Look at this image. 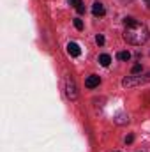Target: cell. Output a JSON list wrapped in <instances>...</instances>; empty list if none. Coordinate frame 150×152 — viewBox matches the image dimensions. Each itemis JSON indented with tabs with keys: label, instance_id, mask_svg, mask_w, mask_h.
<instances>
[{
	"label": "cell",
	"instance_id": "15",
	"mask_svg": "<svg viewBox=\"0 0 150 152\" xmlns=\"http://www.w3.org/2000/svg\"><path fill=\"white\" fill-rule=\"evenodd\" d=\"M145 2H147V7L150 9V0H145Z\"/></svg>",
	"mask_w": 150,
	"mask_h": 152
},
{
	"label": "cell",
	"instance_id": "6",
	"mask_svg": "<svg viewBox=\"0 0 150 152\" xmlns=\"http://www.w3.org/2000/svg\"><path fill=\"white\" fill-rule=\"evenodd\" d=\"M67 53H69L71 57H79V55H81V48H79L76 42H69V44H67Z\"/></svg>",
	"mask_w": 150,
	"mask_h": 152
},
{
	"label": "cell",
	"instance_id": "3",
	"mask_svg": "<svg viewBox=\"0 0 150 152\" xmlns=\"http://www.w3.org/2000/svg\"><path fill=\"white\" fill-rule=\"evenodd\" d=\"M66 94H67V97L73 99V101L78 97V90H76L74 80H67V83H66Z\"/></svg>",
	"mask_w": 150,
	"mask_h": 152
},
{
	"label": "cell",
	"instance_id": "5",
	"mask_svg": "<svg viewBox=\"0 0 150 152\" xmlns=\"http://www.w3.org/2000/svg\"><path fill=\"white\" fill-rule=\"evenodd\" d=\"M104 5L101 4V2H94V5H92V14L94 16H97V18H101V16H104Z\"/></svg>",
	"mask_w": 150,
	"mask_h": 152
},
{
	"label": "cell",
	"instance_id": "9",
	"mask_svg": "<svg viewBox=\"0 0 150 152\" xmlns=\"http://www.w3.org/2000/svg\"><path fill=\"white\" fill-rule=\"evenodd\" d=\"M143 71V67H141V64H136V66H133V75H140Z\"/></svg>",
	"mask_w": 150,
	"mask_h": 152
},
{
	"label": "cell",
	"instance_id": "13",
	"mask_svg": "<svg viewBox=\"0 0 150 152\" xmlns=\"http://www.w3.org/2000/svg\"><path fill=\"white\" fill-rule=\"evenodd\" d=\"M76 11H78V14H83V12H85V5H83V4H81V5H78V7H76Z\"/></svg>",
	"mask_w": 150,
	"mask_h": 152
},
{
	"label": "cell",
	"instance_id": "8",
	"mask_svg": "<svg viewBox=\"0 0 150 152\" xmlns=\"http://www.w3.org/2000/svg\"><path fill=\"white\" fill-rule=\"evenodd\" d=\"M117 57H118V60L127 62V60L131 58V53H129V51H118V55H117Z\"/></svg>",
	"mask_w": 150,
	"mask_h": 152
},
{
	"label": "cell",
	"instance_id": "14",
	"mask_svg": "<svg viewBox=\"0 0 150 152\" xmlns=\"http://www.w3.org/2000/svg\"><path fill=\"white\" fill-rule=\"evenodd\" d=\"M133 140H134V136H133V134H129V136L125 138V143H133Z\"/></svg>",
	"mask_w": 150,
	"mask_h": 152
},
{
	"label": "cell",
	"instance_id": "12",
	"mask_svg": "<svg viewBox=\"0 0 150 152\" xmlns=\"http://www.w3.org/2000/svg\"><path fill=\"white\" fill-rule=\"evenodd\" d=\"M69 4H71V5H74V7H78V5H81L83 2H81V0H69Z\"/></svg>",
	"mask_w": 150,
	"mask_h": 152
},
{
	"label": "cell",
	"instance_id": "2",
	"mask_svg": "<svg viewBox=\"0 0 150 152\" xmlns=\"http://www.w3.org/2000/svg\"><path fill=\"white\" fill-rule=\"evenodd\" d=\"M150 80V75L147 78H141V76H127V78H124L122 80V87H134V85H141V83H145V81H149Z\"/></svg>",
	"mask_w": 150,
	"mask_h": 152
},
{
	"label": "cell",
	"instance_id": "1",
	"mask_svg": "<svg viewBox=\"0 0 150 152\" xmlns=\"http://www.w3.org/2000/svg\"><path fill=\"white\" fill-rule=\"evenodd\" d=\"M124 25H125L124 39H125L129 44H133V46H141V44H145V42L149 41L150 32L141 21H138V20H134V18H125V20H124Z\"/></svg>",
	"mask_w": 150,
	"mask_h": 152
},
{
	"label": "cell",
	"instance_id": "11",
	"mask_svg": "<svg viewBox=\"0 0 150 152\" xmlns=\"http://www.w3.org/2000/svg\"><path fill=\"white\" fill-rule=\"evenodd\" d=\"M95 42H97L99 46H103V44H104V36H101V34H99V36L95 37Z\"/></svg>",
	"mask_w": 150,
	"mask_h": 152
},
{
	"label": "cell",
	"instance_id": "10",
	"mask_svg": "<svg viewBox=\"0 0 150 152\" xmlns=\"http://www.w3.org/2000/svg\"><path fill=\"white\" fill-rule=\"evenodd\" d=\"M74 27L78 28V30H83V21H81L79 18H76L74 20Z\"/></svg>",
	"mask_w": 150,
	"mask_h": 152
},
{
	"label": "cell",
	"instance_id": "4",
	"mask_svg": "<svg viewBox=\"0 0 150 152\" xmlns=\"http://www.w3.org/2000/svg\"><path fill=\"white\" fill-rule=\"evenodd\" d=\"M99 83H101V78H99L97 75H90L87 80H85V87H87V88H95Z\"/></svg>",
	"mask_w": 150,
	"mask_h": 152
},
{
	"label": "cell",
	"instance_id": "7",
	"mask_svg": "<svg viewBox=\"0 0 150 152\" xmlns=\"http://www.w3.org/2000/svg\"><path fill=\"white\" fill-rule=\"evenodd\" d=\"M99 64H101L103 67H108V66L111 64V57H110L108 53H103V55H99Z\"/></svg>",
	"mask_w": 150,
	"mask_h": 152
}]
</instances>
